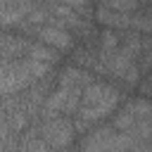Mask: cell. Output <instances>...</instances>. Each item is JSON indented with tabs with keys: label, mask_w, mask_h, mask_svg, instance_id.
Returning <instances> with one entry per match:
<instances>
[{
	"label": "cell",
	"mask_w": 152,
	"mask_h": 152,
	"mask_svg": "<svg viewBox=\"0 0 152 152\" xmlns=\"http://www.w3.org/2000/svg\"><path fill=\"white\" fill-rule=\"evenodd\" d=\"M126 100H128V93L121 86H116L114 81H107V78H95L86 88L81 107H78L76 116H74L76 133L86 135L95 126H100L107 119H112L121 109V104Z\"/></svg>",
	"instance_id": "cell-1"
},
{
	"label": "cell",
	"mask_w": 152,
	"mask_h": 152,
	"mask_svg": "<svg viewBox=\"0 0 152 152\" xmlns=\"http://www.w3.org/2000/svg\"><path fill=\"white\" fill-rule=\"evenodd\" d=\"M57 66L36 57H19L12 62H2V71H0V93L5 95H17L31 86H36L38 81H43L45 76L55 74Z\"/></svg>",
	"instance_id": "cell-2"
},
{
	"label": "cell",
	"mask_w": 152,
	"mask_h": 152,
	"mask_svg": "<svg viewBox=\"0 0 152 152\" xmlns=\"http://www.w3.org/2000/svg\"><path fill=\"white\" fill-rule=\"evenodd\" d=\"M138 140L128 133L116 131L109 121L95 126L93 131H88L86 135H81L78 150L81 152H128L131 147H135Z\"/></svg>",
	"instance_id": "cell-3"
},
{
	"label": "cell",
	"mask_w": 152,
	"mask_h": 152,
	"mask_svg": "<svg viewBox=\"0 0 152 152\" xmlns=\"http://www.w3.org/2000/svg\"><path fill=\"white\" fill-rule=\"evenodd\" d=\"M38 135L50 145L52 152H66L74 147L76 140V126L71 116H55V119H38L33 121Z\"/></svg>",
	"instance_id": "cell-4"
},
{
	"label": "cell",
	"mask_w": 152,
	"mask_h": 152,
	"mask_svg": "<svg viewBox=\"0 0 152 152\" xmlns=\"http://www.w3.org/2000/svg\"><path fill=\"white\" fill-rule=\"evenodd\" d=\"M21 36H28V38L43 43V45L57 50L59 55H71V52L76 50V45L81 43L74 33H69V31H64V28H59V26H52V24H48V21L40 24V26H31V28H26Z\"/></svg>",
	"instance_id": "cell-5"
},
{
	"label": "cell",
	"mask_w": 152,
	"mask_h": 152,
	"mask_svg": "<svg viewBox=\"0 0 152 152\" xmlns=\"http://www.w3.org/2000/svg\"><path fill=\"white\" fill-rule=\"evenodd\" d=\"M150 116H152V100H147V97H128L121 104V109L109 119V124L121 133H131L135 126H140Z\"/></svg>",
	"instance_id": "cell-6"
},
{
	"label": "cell",
	"mask_w": 152,
	"mask_h": 152,
	"mask_svg": "<svg viewBox=\"0 0 152 152\" xmlns=\"http://www.w3.org/2000/svg\"><path fill=\"white\" fill-rule=\"evenodd\" d=\"M40 0H2V26L5 31H17L36 10Z\"/></svg>",
	"instance_id": "cell-7"
},
{
	"label": "cell",
	"mask_w": 152,
	"mask_h": 152,
	"mask_svg": "<svg viewBox=\"0 0 152 152\" xmlns=\"http://www.w3.org/2000/svg\"><path fill=\"white\" fill-rule=\"evenodd\" d=\"M97 2L114 12H121V14H133V12L142 10V0H97Z\"/></svg>",
	"instance_id": "cell-8"
},
{
	"label": "cell",
	"mask_w": 152,
	"mask_h": 152,
	"mask_svg": "<svg viewBox=\"0 0 152 152\" xmlns=\"http://www.w3.org/2000/svg\"><path fill=\"white\" fill-rule=\"evenodd\" d=\"M138 66H140L142 76L152 74V36H142V52H140Z\"/></svg>",
	"instance_id": "cell-9"
},
{
	"label": "cell",
	"mask_w": 152,
	"mask_h": 152,
	"mask_svg": "<svg viewBox=\"0 0 152 152\" xmlns=\"http://www.w3.org/2000/svg\"><path fill=\"white\" fill-rule=\"evenodd\" d=\"M59 2L66 5V7H71V10H76V12H81L88 19H95V5H97V0H59Z\"/></svg>",
	"instance_id": "cell-10"
},
{
	"label": "cell",
	"mask_w": 152,
	"mask_h": 152,
	"mask_svg": "<svg viewBox=\"0 0 152 152\" xmlns=\"http://www.w3.org/2000/svg\"><path fill=\"white\" fill-rule=\"evenodd\" d=\"M140 90H142L145 95H152V74H150V76H147V78L142 81V86H140Z\"/></svg>",
	"instance_id": "cell-11"
},
{
	"label": "cell",
	"mask_w": 152,
	"mask_h": 152,
	"mask_svg": "<svg viewBox=\"0 0 152 152\" xmlns=\"http://www.w3.org/2000/svg\"><path fill=\"white\" fill-rule=\"evenodd\" d=\"M128 152H152V145H147V142H138V145L131 147Z\"/></svg>",
	"instance_id": "cell-12"
}]
</instances>
